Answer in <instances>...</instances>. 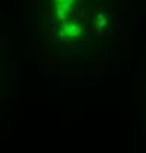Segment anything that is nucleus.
<instances>
[{"instance_id":"2","label":"nucleus","mask_w":146,"mask_h":153,"mask_svg":"<svg viewBox=\"0 0 146 153\" xmlns=\"http://www.w3.org/2000/svg\"><path fill=\"white\" fill-rule=\"evenodd\" d=\"M56 3H58V4H59V3H62V1H64V0H55Z\"/></svg>"},{"instance_id":"1","label":"nucleus","mask_w":146,"mask_h":153,"mask_svg":"<svg viewBox=\"0 0 146 153\" xmlns=\"http://www.w3.org/2000/svg\"><path fill=\"white\" fill-rule=\"evenodd\" d=\"M80 33H81V27L80 25H77V24H64V30H62V36H65V37L68 38H75L80 36Z\"/></svg>"}]
</instances>
